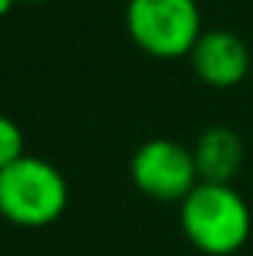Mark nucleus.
<instances>
[{
  "label": "nucleus",
  "mask_w": 253,
  "mask_h": 256,
  "mask_svg": "<svg viewBox=\"0 0 253 256\" xmlns=\"http://www.w3.org/2000/svg\"><path fill=\"white\" fill-rule=\"evenodd\" d=\"M68 204L63 174L44 158L22 156L0 169V216L16 226H46Z\"/></svg>",
  "instance_id": "nucleus-2"
},
{
  "label": "nucleus",
  "mask_w": 253,
  "mask_h": 256,
  "mask_svg": "<svg viewBox=\"0 0 253 256\" xmlns=\"http://www.w3.org/2000/svg\"><path fill=\"white\" fill-rule=\"evenodd\" d=\"M14 3H16V0H0V16L8 14V11L14 8Z\"/></svg>",
  "instance_id": "nucleus-8"
},
{
  "label": "nucleus",
  "mask_w": 253,
  "mask_h": 256,
  "mask_svg": "<svg viewBox=\"0 0 253 256\" xmlns=\"http://www.w3.org/2000/svg\"><path fill=\"white\" fill-rule=\"evenodd\" d=\"M191 66L196 76L210 88H234L251 68V52L240 36L229 30H207L191 50Z\"/></svg>",
  "instance_id": "nucleus-5"
},
{
  "label": "nucleus",
  "mask_w": 253,
  "mask_h": 256,
  "mask_svg": "<svg viewBox=\"0 0 253 256\" xmlns=\"http://www.w3.org/2000/svg\"><path fill=\"white\" fill-rule=\"evenodd\" d=\"M136 188L158 202H183L199 186L194 153L172 139H150L131 158Z\"/></svg>",
  "instance_id": "nucleus-4"
},
{
  "label": "nucleus",
  "mask_w": 253,
  "mask_h": 256,
  "mask_svg": "<svg viewBox=\"0 0 253 256\" xmlns=\"http://www.w3.org/2000/svg\"><path fill=\"white\" fill-rule=\"evenodd\" d=\"M125 28L139 50L153 58L191 54L202 36L196 0H128Z\"/></svg>",
  "instance_id": "nucleus-3"
},
{
  "label": "nucleus",
  "mask_w": 253,
  "mask_h": 256,
  "mask_svg": "<svg viewBox=\"0 0 253 256\" xmlns=\"http://www.w3.org/2000/svg\"><path fill=\"white\" fill-rule=\"evenodd\" d=\"M191 153L196 161L199 182H229L245 161V144L232 128L213 126L196 139Z\"/></svg>",
  "instance_id": "nucleus-6"
},
{
  "label": "nucleus",
  "mask_w": 253,
  "mask_h": 256,
  "mask_svg": "<svg viewBox=\"0 0 253 256\" xmlns=\"http://www.w3.org/2000/svg\"><path fill=\"white\" fill-rule=\"evenodd\" d=\"M183 232L199 251L229 256L251 234V210L229 182H199L180 202Z\"/></svg>",
  "instance_id": "nucleus-1"
},
{
  "label": "nucleus",
  "mask_w": 253,
  "mask_h": 256,
  "mask_svg": "<svg viewBox=\"0 0 253 256\" xmlns=\"http://www.w3.org/2000/svg\"><path fill=\"white\" fill-rule=\"evenodd\" d=\"M22 3H46V0H22Z\"/></svg>",
  "instance_id": "nucleus-9"
},
{
  "label": "nucleus",
  "mask_w": 253,
  "mask_h": 256,
  "mask_svg": "<svg viewBox=\"0 0 253 256\" xmlns=\"http://www.w3.org/2000/svg\"><path fill=\"white\" fill-rule=\"evenodd\" d=\"M22 156H25V139H22L19 126L11 118L0 114V169H5Z\"/></svg>",
  "instance_id": "nucleus-7"
}]
</instances>
